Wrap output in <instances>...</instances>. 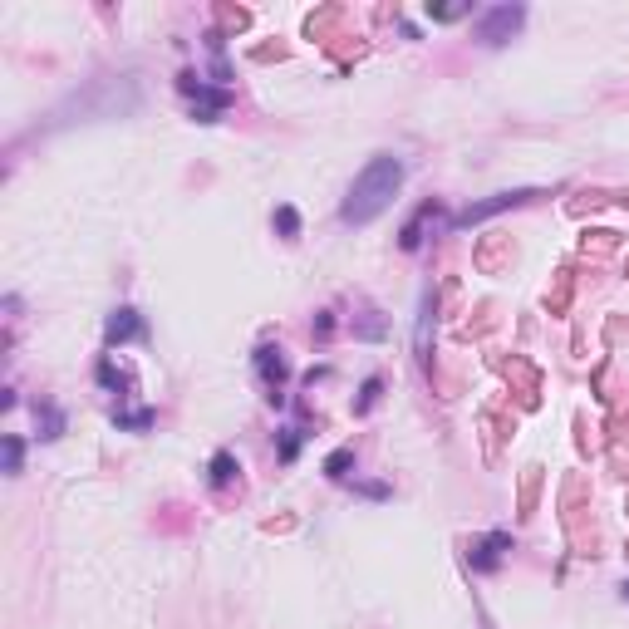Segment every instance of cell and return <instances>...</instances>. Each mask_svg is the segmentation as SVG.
I'll return each mask as SVG.
<instances>
[{
    "instance_id": "obj_1",
    "label": "cell",
    "mask_w": 629,
    "mask_h": 629,
    "mask_svg": "<svg viewBox=\"0 0 629 629\" xmlns=\"http://www.w3.org/2000/svg\"><path fill=\"white\" fill-rule=\"evenodd\" d=\"M403 187V163L394 153H379V158H369V168L354 177V187H349V197H344L340 217L349 227H369L374 217H384L389 212V202L399 197Z\"/></svg>"
},
{
    "instance_id": "obj_2",
    "label": "cell",
    "mask_w": 629,
    "mask_h": 629,
    "mask_svg": "<svg viewBox=\"0 0 629 629\" xmlns=\"http://www.w3.org/2000/svg\"><path fill=\"white\" fill-rule=\"evenodd\" d=\"M521 20H526L521 5H492V10L477 15V40H482V45H507L516 30H521Z\"/></svg>"
},
{
    "instance_id": "obj_3",
    "label": "cell",
    "mask_w": 629,
    "mask_h": 629,
    "mask_svg": "<svg viewBox=\"0 0 629 629\" xmlns=\"http://www.w3.org/2000/svg\"><path fill=\"white\" fill-rule=\"evenodd\" d=\"M256 374H261V384L271 389L266 399L281 403V389H286V379H290V364H286V354H281V344H261V349H256Z\"/></svg>"
},
{
    "instance_id": "obj_4",
    "label": "cell",
    "mask_w": 629,
    "mask_h": 629,
    "mask_svg": "<svg viewBox=\"0 0 629 629\" xmlns=\"http://www.w3.org/2000/svg\"><path fill=\"white\" fill-rule=\"evenodd\" d=\"M531 197H541V192H497L492 202H477V207L458 212L453 227H477V222H487V217H497V212H507V207H521V202H531Z\"/></svg>"
},
{
    "instance_id": "obj_5",
    "label": "cell",
    "mask_w": 629,
    "mask_h": 629,
    "mask_svg": "<svg viewBox=\"0 0 629 629\" xmlns=\"http://www.w3.org/2000/svg\"><path fill=\"white\" fill-rule=\"evenodd\" d=\"M182 94L197 99V118H202V123H212V118L227 109V89H207L197 74H182Z\"/></svg>"
},
{
    "instance_id": "obj_6",
    "label": "cell",
    "mask_w": 629,
    "mask_h": 629,
    "mask_svg": "<svg viewBox=\"0 0 629 629\" xmlns=\"http://www.w3.org/2000/svg\"><path fill=\"white\" fill-rule=\"evenodd\" d=\"M507 546H512V536H507V531L477 536V541H472V551H467L472 571H497V566H502V556H507Z\"/></svg>"
},
{
    "instance_id": "obj_7",
    "label": "cell",
    "mask_w": 629,
    "mask_h": 629,
    "mask_svg": "<svg viewBox=\"0 0 629 629\" xmlns=\"http://www.w3.org/2000/svg\"><path fill=\"white\" fill-rule=\"evenodd\" d=\"M104 340L109 344H128V340H143V320H138V310L133 305H123L109 315V325H104Z\"/></svg>"
},
{
    "instance_id": "obj_8",
    "label": "cell",
    "mask_w": 629,
    "mask_h": 629,
    "mask_svg": "<svg viewBox=\"0 0 629 629\" xmlns=\"http://www.w3.org/2000/svg\"><path fill=\"white\" fill-rule=\"evenodd\" d=\"M35 423H40V438H45V443L64 433V413H59L55 403H35Z\"/></svg>"
},
{
    "instance_id": "obj_9",
    "label": "cell",
    "mask_w": 629,
    "mask_h": 629,
    "mask_svg": "<svg viewBox=\"0 0 629 629\" xmlns=\"http://www.w3.org/2000/svg\"><path fill=\"white\" fill-rule=\"evenodd\" d=\"M236 472H241V467H236V458L222 448V453L212 458V487H231V482H236Z\"/></svg>"
},
{
    "instance_id": "obj_10",
    "label": "cell",
    "mask_w": 629,
    "mask_h": 629,
    "mask_svg": "<svg viewBox=\"0 0 629 629\" xmlns=\"http://www.w3.org/2000/svg\"><path fill=\"white\" fill-rule=\"evenodd\" d=\"M276 231H281L286 241H295V236H300V212H295V207H276Z\"/></svg>"
},
{
    "instance_id": "obj_11",
    "label": "cell",
    "mask_w": 629,
    "mask_h": 629,
    "mask_svg": "<svg viewBox=\"0 0 629 629\" xmlns=\"http://www.w3.org/2000/svg\"><path fill=\"white\" fill-rule=\"evenodd\" d=\"M300 438H305V428H281V462H295Z\"/></svg>"
},
{
    "instance_id": "obj_12",
    "label": "cell",
    "mask_w": 629,
    "mask_h": 629,
    "mask_svg": "<svg viewBox=\"0 0 629 629\" xmlns=\"http://www.w3.org/2000/svg\"><path fill=\"white\" fill-rule=\"evenodd\" d=\"M20 462H25V443H20V438H5V472L15 477V472H20Z\"/></svg>"
},
{
    "instance_id": "obj_13",
    "label": "cell",
    "mask_w": 629,
    "mask_h": 629,
    "mask_svg": "<svg viewBox=\"0 0 629 629\" xmlns=\"http://www.w3.org/2000/svg\"><path fill=\"white\" fill-rule=\"evenodd\" d=\"M114 423H118V428H148V423H153V413H148V408H138V413H114Z\"/></svg>"
},
{
    "instance_id": "obj_14",
    "label": "cell",
    "mask_w": 629,
    "mask_h": 629,
    "mask_svg": "<svg viewBox=\"0 0 629 629\" xmlns=\"http://www.w3.org/2000/svg\"><path fill=\"white\" fill-rule=\"evenodd\" d=\"M349 462H354V453H335V458L325 462V472H330L335 482H344V477H349Z\"/></svg>"
},
{
    "instance_id": "obj_15",
    "label": "cell",
    "mask_w": 629,
    "mask_h": 629,
    "mask_svg": "<svg viewBox=\"0 0 629 629\" xmlns=\"http://www.w3.org/2000/svg\"><path fill=\"white\" fill-rule=\"evenodd\" d=\"M379 403V379H364V394H359V413H369Z\"/></svg>"
},
{
    "instance_id": "obj_16",
    "label": "cell",
    "mask_w": 629,
    "mask_h": 629,
    "mask_svg": "<svg viewBox=\"0 0 629 629\" xmlns=\"http://www.w3.org/2000/svg\"><path fill=\"white\" fill-rule=\"evenodd\" d=\"M625 600H629V580H625Z\"/></svg>"
}]
</instances>
